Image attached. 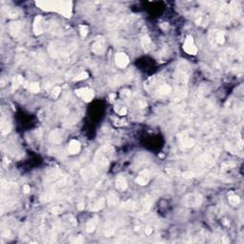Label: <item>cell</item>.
<instances>
[{
  "label": "cell",
  "mask_w": 244,
  "mask_h": 244,
  "mask_svg": "<svg viewBox=\"0 0 244 244\" xmlns=\"http://www.w3.org/2000/svg\"><path fill=\"white\" fill-rule=\"evenodd\" d=\"M69 4L70 3H65V2H39L37 3V5H39L43 10L46 11H55L58 13H62L63 15L67 17L71 16L72 13V9L69 8Z\"/></svg>",
  "instance_id": "6da1fadb"
},
{
  "label": "cell",
  "mask_w": 244,
  "mask_h": 244,
  "mask_svg": "<svg viewBox=\"0 0 244 244\" xmlns=\"http://www.w3.org/2000/svg\"><path fill=\"white\" fill-rule=\"evenodd\" d=\"M202 202V197L199 194H191L184 197V203L189 207H197Z\"/></svg>",
  "instance_id": "7a4b0ae2"
},
{
  "label": "cell",
  "mask_w": 244,
  "mask_h": 244,
  "mask_svg": "<svg viewBox=\"0 0 244 244\" xmlns=\"http://www.w3.org/2000/svg\"><path fill=\"white\" fill-rule=\"evenodd\" d=\"M183 49L184 51L189 53V55H196L197 52V48L196 47V45L194 43V39L192 36H188L186 38V40L184 42V45H183Z\"/></svg>",
  "instance_id": "3957f363"
},
{
  "label": "cell",
  "mask_w": 244,
  "mask_h": 244,
  "mask_svg": "<svg viewBox=\"0 0 244 244\" xmlns=\"http://www.w3.org/2000/svg\"><path fill=\"white\" fill-rule=\"evenodd\" d=\"M92 50L96 55H102L105 52V40L102 37H97L94 43L92 46Z\"/></svg>",
  "instance_id": "277c9868"
},
{
  "label": "cell",
  "mask_w": 244,
  "mask_h": 244,
  "mask_svg": "<svg viewBox=\"0 0 244 244\" xmlns=\"http://www.w3.org/2000/svg\"><path fill=\"white\" fill-rule=\"evenodd\" d=\"M75 94L78 95L79 97H81L83 100H85L87 102L91 101L94 98V92L93 90L88 89V88H82V89L76 90Z\"/></svg>",
  "instance_id": "5b68a950"
},
{
  "label": "cell",
  "mask_w": 244,
  "mask_h": 244,
  "mask_svg": "<svg viewBox=\"0 0 244 244\" xmlns=\"http://www.w3.org/2000/svg\"><path fill=\"white\" fill-rule=\"evenodd\" d=\"M114 60L118 67L125 68L129 64V57L124 52H117L114 56Z\"/></svg>",
  "instance_id": "8992f818"
},
{
  "label": "cell",
  "mask_w": 244,
  "mask_h": 244,
  "mask_svg": "<svg viewBox=\"0 0 244 244\" xmlns=\"http://www.w3.org/2000/svg\"><path fill=\"white\" fill-rule=\"evenodd\" d=\"M44 30V26H43V21H42V17L37 16L35 19H34V23H33V32L36 34H40L43 33Z\"/></svg>",
  "instance_id": "52a82bcc"
},
{
  "label": "cell",
  "mask_w": 244,
  "mask_h": 244,
  "mask_svg": "<svg viewBox=\"0 0 244 244\" xmlns=\"http://www.w3.org/2000/svg\"><path fill=\"white\" fill-rule=\"evenodd\" d=\"M79 151H80V143L75 139L71 140V142L69 144V147H68V152H70L71 155H75V154H78Z\"/></svg>",
  "instance_id": "ba28073f"
},
{
  "label": "cell",
  "mask_w": 244,
  "mask_h": 244,
  "mask_svg": "<svg viewBox=\"0 0 244 244\" xmlns=\"http://www.w3.org/2000/svg\"><path fill=\"white\" fill-rule=\"evenodd\" d=\"M149 178H150V177H149L148 171H143L142 173L139 174V175L135 179V181L139 185H146L149 182Z\"/></svg>",
  "instance_id": "9c48e42d"
},
{
  "label": "cell",
  "mask_w": 244,
  "mask_h": 244,
  "mask_svg": "<svg viewBox=\"0 0 244 244\" xmlns=\"http://www.w3.org/2000/svg\"><path fill=\"white\" fill-rule=\"evenodd\" d=\"M116 188L119 190V191H124L127 189V181H126V179L122 177V175H119V177H116Z\"/></svg>",
  "instance_id": "30bf717a"
},
{
  "label": "cell",
  "mask_w": 244,
  "mask_h": 244,
  "mask_svg": "<svg viewBox=\"0 0 244 244\" xmlns=\"http://www.w3.org/2000/svg\"><path fill=\"white\" fill-rule=\"evenodd\" d=\"M50 140L52 141V143H60L62 141V135H61V133L58 130H55V131L52 132V133L50 135Z\"/></svg>",
  "instance_id": "8fae6325"
},
{
  "label": "cell",
  "mask_w": 244,
  "mask_h": 244,
  "mask_svg": "<svg viewBox=\"0 0 244 244\" xmlns=\"http://www.w3.org/2000/svg\"><path fill=\"white\" fill-rule=\"evenodd\" d=\"M22 26L20 24V22H14L11 25V33L13 36H17L21 32Z\"/></svg>",
  "instance_id": "7c38bea8"
},
{
  "label": "cell",
  "mask_w": 244,
  "mask_h": 244,
  "mask_svg": "<svg viewBox=\"0 0 244 244\" xmlns=\"http://www.w3.org/2000/svg\"><path fill=\"white\" fill-rule=\"evenodd\" d=\"M96 224H97V217H94V218L91 219L88 221V223L86 225V230L88 233H92L94 231L95 227H96Z\"/></svg>",
  "instance_id": "4fadbf2b"
},
{
  "label": "cell",
  "mask_w": 244,
  "mask_h": 244,
  "mask_svg": "<svg viewBox=\"0 0 244 244\" xmlns=\"http://www.w3.org/2000/svg\"><path fill=\"white\" fill-rule=\"evenodd\" d=\"M142 46H143V48L144 50L146 52H148L149 50L151 49L152 47V42H151V39H150V37H149L148 35H144L142 37Z\"/></svg>",
  "instance_id": "5bb4252c"
},
{
  "label": "cell",
  "mask_w": 244,
  "mask_h": 244,
  "mask_svg": "<svg viewBox=\"0 0 244 244\" xmlns=\"http://www.w3.org/2000/svg\"><path fill=\"white\" fill-rule=\"evenodd\" d=\"M104 205H105V199L104 198H101V199L98 200L96 203H94V205L91 206V210L92 211H98V210H100L104 207Z\"/></svg>",
  "instance_id": "9a60e30c"
},
{
  "label": "cell",
  "mask_w": 244,
  "mask_h": 244,
  "mask_svg": "<svg viewBox=\"0 0 244 244\" xmlns=\"http://www.w3.org/2000/svg\"><path fill=\"white\" fill-rule=\"evenodd\" d=\"M23 82H24V80H23V78L21 77L20 75L15 76V77L13 78V90L17 89L21 84H23Z\"/></svg>",
  "instance_id": "2e32d148"
},
{
  "label": "cell",
  "mask_w": 244,
  "mask_h": 244,
  "mask_svg": "<svg viewBox=\"0 0 244 244\" xmlns=\"http://www.w3.org/2000/svg\"><path fill=\"white\" fill-rule=\"evenodd\" d=\"M171 93V87L167 84H163L162 86L159 88V94L161 95H167Z\"/></svg>",
  "instance_id": "e0dca14e"
},
{
  "label": "cell",
  "mask_w": 244,
  "mask_h": 244,
  "mask_svg": "<svg viewBox=\"0 0 244 244\" xmlns=\"http://www.w3.org/2000/svg\"><path fill=\"white\" fill-rule=\"evenodd\" d=\"M182 144H183V147H185V148H190V147L194 146V140L191 138V137H184V138H183V140H182Z\"/></svg>",
  "instance_id": "ac0fdd59"
},
{
  "label": "cell",
  "mask_w": 244,
  "mask_h": 244,
  "mask_svg": "<svg viewBox=\"0 0 244 244\" xmlns=\"http://www.w3.org/2000/svg\"><path fill=\"white\" fill-rule=\"evenodd\" d=\"M107 200H108V204L110 206H113V205H116L117 203L118 198L114 194H110L109 196H108V199Z\"/></svg>",
  "instance_id": "d6986e66"
},
{
  "label": "cell",
  "mask_w": 244,
  "mask_h": 244,
  "mask_svg": "<svg viewBox=\"0 0 244 244\" xmlns=\"http://www.w3.org/2000/svg\"><path fill=\"white\" fill-rule=\"evenodd\" d=\"M122 208L127 209V210H132V209L136 208V204L132 200H128L127 202H125V203L122 204Z\"/></svg>",
  "instance_id": "ffe728a7"
},
{
  "label": "cell",
  "mask_w": 244,
  "mask_h": 244,
  "mask_svg": "<svg viewBox=\"0 0 244 244\" xmlns=\"http://www.w3.org/2000/svg\"><path fill=\"white\" fill-rule=\"evenodd\" d=\"M215 40L219 44H223L224 42V33L222 32H217L215 35Z\"/></svg>",
  "instance_id": "44dd1931"
},
{
  "label": "cell",
  "mask_w": 244,
  "mask_h": 244,
  "mask_svg": "<svg viewBox=\"0 0 244 244\" xmlns=\"http://www.w3.org/2000/svg\"><path fill=\"white\" fill-rule=\"evenodd\" d=\"M229 202L232 204V205H236L239 203V197L238 196H235V194H230L229 196Z\"/></svg>",
  "instance_id": "7402d4cb"
},
{
  "label": "cell",
  "mask_w": 244,
  "mask_h": 244,
  "mask_svg": "<svg viewBox=\"0 0 244 244\" xmlns=\"http://www.w3.org/2000/svg\"><path fill=\"white\" fill-rule=\"evenodd\" d=\"M29 88L33 93H37V92H39V85H38V83H32Z\"/></svg>",
  "instance_id": "603a6c76"
},
{
  "label": "cell",
  "mask_w": 244,
  "mask_h": 244,
  "mask_svg": "<svg viewBox=\"0 0 244 244\" xmlns=\"http://www.w3.org/2000/svg\"><path fill=\"white\" fill-rule=\"evenodd\" d=\"M88 77V74L87 72H81L80 74H78L76 77H74V81H79V80H83V79H86Z\"/></svg>",
  "instance_id": "cb8c5ba5"
},
{
  "label": "cell",
  "mask_w": 244,
  "mask_h": 244,
  "mask_svg": "<svg viewBox=\"0 0 244 244\" xmlns=\"http://www.w3.org/2000/svg\"><path fill=\"white\" fill-rule=\"evenodd\" d=\"M88 33V28L86 26H81V28H80V34H81V36H86Z\"/></svg>",
  "instance_id": "d4e9b609"
},
{
  "label": "cell",
  "mask_w": 244,
  "mask_h": 244,
  "mask_svg": "<svg viewBox=\"0 0 244 244\" xmlns=\"http://www.w3.org/2000/svg\"><path fill=\"white\" fill-rule=\"evenodd\" d=\"M60 92H61V89L59 87H55V88H53V90H52V95L55 97H56L57 95H58L60 94Z\"/></svg>",
  "instance_id": "484cf974"
},
{
  "label": "cell",
  "mask_w": 244,
  "mask_h": 244,
  "mask_svg": "<svg viewBox=\"0 0 244 244\" xmlns=\"http://www.w3.org/2000/svg\"><path fill=\"white\" fill-rule=\"evenodd\" d=\"M118 113L121 114V116H124V114L127 113V110H126L125 107H123V108H122V109L119 111V112H118Z\"/></svg>",
  "instance_id": "4316f807"
},
{
  "label": "cell",
  "mask_w": 244,
  "mask_h": 244,
  "mask_svg": "<svg viewBox=\"0 0 244 244\" xmlns=\"http://www.w3.org/2000/svg\"><path fill=\"white\" fill-rule=\"evenodd\" d=\"M193 175H194V174L191 173V172H187V173L183 174V177H192Z\"/></svg>",
  "instance_id": "83f0119b"
},
{
  "label": "cell",
  "mask_w": 244,
  "mask_h": 244,
  "mask_svg": "<svg viewBox=\"0 0 244 244\" xmlns=\"http://www.w3.org/2000/svg\"><path fill=\"white\" fill-rule=\"evenodd\" d=\"M152 229H151V228L145 229V234H146V235H150L151 233H152Z\"/></svg>",
  "instance_id": "f1b7e54d"
},
{
  "label": "cell",
  "mask_w": 244,
  "mask_h": 244,
  "mask_svg": "<svg viewBox=\"0 0 244 244\" xmlns=\"http://www.w3.org/2000/svg\"><path fill=\"white\" fill-rule=\"evenodd\" d=\"M29 191H30V187H29L28 185H25V186H24V192H25V193H28Z\"/></svg>",
  "instance_id": "f546056e"
},
{
  "label": "cell",
  "mask_w": 244,
  "mask_h": 244,
  "mask_svg": "<svg viewBox=\"0 0 244 244\" xmlns=\"http://www.w3.org/2000/svg\"><path fill=\"white\" fill-rule=\"evenodd\" d=\"M84 208V203H79L78 204V209L79 210H82Z\"/></svg>",
  "instance_id": "4dcf8cb0"
}]
</instances>
